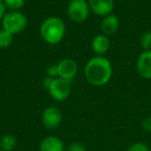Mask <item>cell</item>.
Instances as JSON below:
<instances>
[{"instance_id":"1","label":"cell","mask_w":151,"mask_h":151,"mask_svg":"<svg viewBox=\"0 0 151 151\" xmlns=\"http://www.w3.org/2000/svg\"><path fill=\"white\" fill-rule=\"evenodd\" d=\"M84 76L87 82L92 86H105L111 81L113 77L112 62L107 57L95 55L85 64Z\"/></svg>"},{"instance_id":"2","label":"cell","mask_w":151,"mask_h":151,"mask_svg":"<svg viewBox=\"0 0 151 151\" xmlns=\"http://www.w3.org/2000/svg\"><path fill=\"white\" fill-rule=\"evenodd\" d=\"M66 32V26L61 18L50 16L42 21L40 26V34L46 44L55 46L63 40Z\"/></svg>"},{"instance_id":"3","label":"cell","mask_w":151,"mask_h":151,"mask_svg":"<svg viewBox=\"0 0 151 151\" xmlns=\"http://www.w3.org/2000/svg\"><path fill=\"white\" fill-rule=\"evenodd\" d=\"M2 29L13 35H17L23 32L28 25L27 17L21 12H6L1 21Z\"/></svg>"},{"instance_id":"4","label":"cell","mask_w":151,"mask_h":151,"mask_svg":"<svg viewBox=\"0 0 151 151\" xmlns=\"http://www.w3.org/2000/svg\"><path fill=\"white\" fill-rule=\"evenodd\" d=\"M67 16L73 23H84L90 15L88 0H70L67 4Z\"/></svg>"},{"instance_id":"5","label":"cell","mask_w":151,"mask_h":151,"mask_svg":"<svg viewBox=\"0 0 151 151\" xmlns=\"http://www.w3.org/2000/svg\"><path fill=\"white\" fill-rule=\"evenodd\" d=\"M71 81L59 77L55 78L48 89L51 97L56 101H63L67 99L71 92Z\"/></svg>"},{"instance_id":"6","label":"cell","mask_w":151,"mask_h":151,"mask_svg":"<svg viewBox=\"0 0 151 151\" xmlns=\"http://www.w3.org/2000/svg\"><path fill=\"white\" fill-rule=\"evenodd\" d=\"M62 122V113L57 107L50 106L42 111V123L47 129H56Z\"/></svg>"},{"instance_id":"7","label":"cell","mask_w":151,"mask_h":151,"mask_svg":"<svg viewBox=\"0 0 151 151\" xmlns=\"http://www.w3.org/2000/svg\"><path fill=\"white\" fill-rule=\"evenodd\" d=\"M58 66V77L71 81L76 78L78 73V64L71 58H63L57 63Z\"/></svg>"},{"instance_id":"8","label":"cell","mask_w":151,"mask_h":151,"mask_svg":"<svg viewBox=\"0 0 151 151\" xmlns=\"http://www.w3.org/2000/svg\"><path fill=\"white\" fill-rule=\"evenodd\" d=\"M136 70L141 78L151 79V50L140 53L136 61Z\"/></svg>"},{"instance_id":"9","label":"cell","mask_w":151,"mask_h":151,"mask_svg":"<svg viewBox=\"0 0 151 151\" xmlns=\"http://www.w3.org/2000/svg\"><path fill=\"white\" fill-rule=\"evenodd\" d=\"M90 11L99 17H106L113 14L115 7L114 0H88Z\"/></svg>"},{"instance_id":"10","label":"cell","mask_w":151,"mask_h":151,"mask_svg":"<svg viewBox=\"0 0 151 151\" xmlns=\"http://www.w3.org/2000/svg\"><path fill=\"white\" fill-rule=\"evenodd\" d=\"M40 151H65V144L59 137H45L38 146Z\"/></svg>"},{"instance_id":"11","label":"cell","mask_w":151,"mask_h":151,"mask_svg":"<svg viewBox=\"0 0 151 151\" xmlns=\"http://www.w3.org/2000/svg\"><path fill=\"white\" fill-rule=\"evenodd\" d=\"M110 47H111V42L109 40V36L103 33L95 35L91 42V48L96 56H104L107 54L110 50Z\"/></svg>"},{"instance_id":"12","label":"cell","mask_w":151,"mask_h":151,"mask_svg":"<svg viewBox=\"0 0 151 151\" xmlns=\"http://www.w3.org/2000/svg\"><path fill=\"white\" fill-rule=\"evenodd\" d=\"M119 19L115 14H111L103 18L101 22V33L107 36L113 35L119 29Z\"/></svg>"},{"instance_id":"13","label":"cell","mask_w":151,"mask_h":151,"mask_svg":"<svg viewBox=\"0 0 151 151\" xmlns=\"http://www.w3.org/2000/svg\"><path fill=\"white\" fill-rule=\"evenodd\" d=\"M17 139L14 134H6L0 138V150L14 151L17 147Z\"/></svg>"},{"instance_id":"14","label":"cell","mask_w":151,"mask_h":151,"mask_svg":"<svg viewBox=\"0 0 151 151\" xmlns=\"http://www.w3.org/2000/svg\"><path fill=\"white\" fill-rule=\"evenodd\" d=\"M14 36L12 33L4 29H0V49H7L12 46L14 42Z\"/></svg>"},{"instance_id":"15","label":"cell","mask_w":151,"mask_h":151,"mask_svg":"<svg viewBox=\"0 0 151 151\" xmlns=\"http://www.w3.org/2000/svg\"><path fill=\"white\" fill-rule=\"evenodd\" d=\"M9 12H20L25 5V0H2Z\"/></svg>"},{"instance_id":"16","label":"cell","mask_w":151,"mask_h":151,"mask_svg":"<svg viewBox=\"0 0 151 151\" xmlns=\"http://www.w3.org/2000/svg\"><path fill=\"white\" fill-rule=\"evenodd\" d=\"M140 46L143 51L151 50V30H147L141 35Z\"/></svg>"},{"instance_id":"17","label":"cell","mask_w":151,"mask_h":151,"mask_svg":"<svg viewBox=\"0 0 151 151\" xmlns=\"http://www.w3.org/2000/svg\"><path fill=\"white\" fill-rule=\"evenodd\" d=\"M127 151H151L149 146L144 142H134L130 144L127 148Z\"/></svg>"},{"instance_id":"18","label":"cell","mask_w":151,"mask_h":151,"mask_svg":"<svg viewBox=\"0 0 151 151\" xmlns=\"http://www.w3.org/2000/svg\"><path fill=\"white\" fill-rule=\"evenodd\" d=\"M65 151H87L84 144L80 142H73L66 147Z\"/></svg>"},{"instance_id":"19","label":"cell","mask_w":151,"mask_h":151,"mask_svg":"<svg viewBox=\"0 0 151 151\" xmlns=\"http://www.w3.org/2000/svg\"><path fill=\"white\" fill-rule=\"evenodd\" d=\"M46 73H47V77L57 78V77H58V66H57V64L49 65L46 69Z\"/></svg>"},{"instance_id":"20","label":"cell","mask_w":151,"mask_h":151,"mask_svg":"<svg viewBox=\"0 0 151 151\" xmlns=\"http://www.w3.org/2000/svg\"><path fill=\"white\" fill-rule=\"evenodd\" d=\"M141 125H142V128L145 132H151V116H148V117L145 118L142 121V123H141Z\"/></svg>"},{"instance_id":"21","label":"cell","mask_w":151,"mask_h":151,"mask_svg":"<svg viewBox=\"0 0 151 151\" xmlns=\"http://www.w3.org/2000/svg\"><path fill=\"white\" fill-rule=\"evenodd\" d=\"M54 79L55 78H51V77H46V78H45L44 80H42V86H44V88L48 90L49 87L51 86V84H52V82H53V80H54Z\"/></svg>"},{"instance_id":"22","label":"cell","mask_w":151,"mask_h":151,"mask_svg":"<svg viewBox=\"0 0 151 151\" xmlns=\"http://www.w3.org/2000/svg\"><path fill=\"white\" fill-rule=\"evenodd\" d=\"M6 12H7V9H6V7H5L4 3H3L2 0H0V22L2 21L3 17H4V15L6 14Z\"/></svg>"},{"instance_id":"23","label":"cell","mask_w":151,"mask_h":151,"mask_svg":"<svg viewBox=\"0 0 151 151\" xmlns=\"http://www.w3.org/2000/svg\"><path fill=\"white\" fill-rule=\"evenodd\" d=\"M0 151H2V150H0Z\"/></svg>"}]
</instances>
